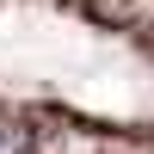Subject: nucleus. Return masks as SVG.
Masks as SVG:
<instances>
[{"label": "nucleus", "mask_w": 154, "mask_h": 154, "mask_svg": "<svg viewBox=\"0 0 154 154\" xmlns=\"http://www.w3.org/2000/svg\"><path fill=\"white\" fill-rule=\"evenodd\" d=\"M0 154H31V136H25V123L0 117Z\"/></svg>", "instance_id": "f257e3e1"}]
</instances>
